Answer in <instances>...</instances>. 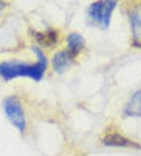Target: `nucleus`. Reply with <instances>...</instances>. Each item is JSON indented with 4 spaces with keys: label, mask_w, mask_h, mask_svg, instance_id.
I'll use <instances>...</instances> for the list:
<instances>
[{
    "label": "nucleus",
    "mask_w": 141,
    "mask_h": 156,
    "mask_svg": "<svg viewBox=\"0 0 141 156\" xmlns=\"http://www.w3.org/2000/svg\"><path fill=\"white\" fill-rule=\"evenodd\" d=\"M34 54L37 56L36 63H25V62H17V60H6L0 63V77L3 80L9 82L16 77H30L34 82H39L46 70V56L39 47H33Z\"/></svg>",
    "instance_id": "obj_1"
},
{
    "label": "nucleus",
    "mask_w": 141,
    "mask_h": 156,
    "mask_svg": "<svg viewBox=\"0 0 141 156\" xmlns=\"http://www.w3.org/2000/svg\"><path fill=\"white\" fill-rule=\"evenodd\" d=\"M2 108H3L5 116L11 122V125H14L19 130V133H25L27 131V116H25V110H23L20 99L17 96H8L3 99Z\"/></svg>",
    "instance_id": "obj_2"
},
{
    "label": "nucleus",
    "mask_w": 141,
    "mask_h": 156,
    "mask_svg": "<svg viewBox=\"0 0 141 156\" xmlns=\"http://www.w3.org/2000/svg\"><path fill=\"white\" fill-rule=\"evenodd\" d=\"M116 6V2L112 0H106V2H95L88 8V17L93 23H98L101 28L107 30L110 25L112 12Z\"/></svg>",
    "instance_id": "obj_3"
},
{
    "label": "nucleus",
    "mask_w": 141,
    "mask_h": 156,
    "mask_svg": "<svg viewBox=\"0 0 141 156\" xmlns=\"http://www.w3.org/2000/svg\"><path fill=\"white\" fill-rule=\"evenodd\" d=\"M101 142L109 147H138L135 145V142L123 136L120 131H106L101 138Z\"/></svg>",
    "instance_id": "obj_4"
},
{
    "label": "nucleus",
    "mask_w": 141,
    "mask_h": 156,
    "mask_svg": "<svg viewBox=\"0 0 141 156\" xmlns=\"http://www.w3.org/2000/svg\"><path fill=\"white\" fill-rule=\"evenodd\" d=\"M130 23H132V33H133V43L141 47V3H136L130 11Z\"/></svg>",
    "instance_id": "obj_5"
},
{
    "label": "nucleus",
    "mask_w": 141,
    "mask_h": 156,
    "mask_svg": "<svg viewBox=\"0 0 141 156\" xmlns=\"http://www.w3.org/2000/svg\"><path fill=\"white\" fill-rule=\"evenodd\" d=\"M73 62V56L70 54L67 50H62V51H58L53 57V66H54V71L58 73H64L70 65Z\"/></svg>",
    "instance_id": "obj_6"
},
{
    "label": "nucleus",
    "mask_w": 141,
    "mask_h": 156,
    "mask_svg": "<svg viewBox=\"0 0 141 156\" xmlns=\"http://www.w3.org/2000/svg\"><path fill=\"white\" fill-rule=\"evenodd\" d=\"M84 48V37L79 33H72L67 37V51L76 57Z\"/></svg>",
    "instance_id": "obj_7"
},
{
    "label": "nucleus",
    "mask_w": 141,
    "mask_h": 156,
    "mask_svg": "<svg viewBox=\"0 0 141 156\" xmlns=\"http://www.w3.org/2000/svg\"><path fill=\"white\" fill-rule=\"evenodd\" d=\"M126 116H133V118H141V91H136L130 101L127 102L124 108Z\"/></svg>",
    "instance_id": "obj_8"
},
{
    "label": "nucleus",
    "mask_w": 141,
    "mask_h": 156,
    "mask_svg": "<svg viewBox=\"0 0 141 156\" xmlns=\"http://www.w3.org/2000/svg\"><path fill=\"white\" fill-rule=\"evenodd\" d=\"M36 39L43 47H53L54 43H58V31H45V33L36 34Z\"/></svg>",
    "instance_id": "obj_9"
},
{
    "label": "nucleus",
    "mask_w": 141,
    "mask_h": 156,
    "mask_svg": "<svg viewBox=\"0 0 141 156\" xmlns=\"http://www.w3.org/2000/svg\"><path fill=\"white\" fill-rule=\"evenodd\" d=\"M6 6H8L6 3H3V2H0V14H2V12H3L5 9H6Z\"/></svg>",
    "instance_id": "obj_10"
}]
</instances>
